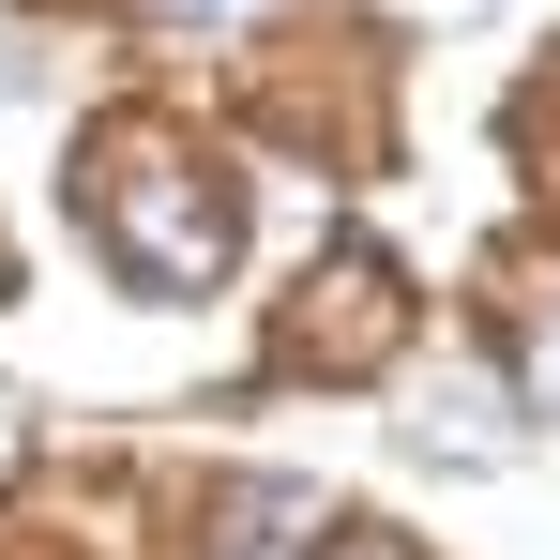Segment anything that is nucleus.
Listing matches in <instances>:
<instances>
[{"mask_svg":"<svg viewBox=\"0 0 560 560\" xmlns=\"http://www.w3.org/2000/svg\"><path fill=\"white\" fill-rule=\"evenodd\" d=\"M92 228H106V258L137 288H212L228 243H243V228H228V183L197 167L167 121H106L92 137Z\"/></svg>","mask_w":560,"mask_h":560,"instance_id":"obj_1","label":"nucleus"},{"mask_svg":"<svg viewBox=\"0 0 560 560\" xmlns=\"http://www.w3.org/2000/svg\"><path fill=\"white\" fill-rule=\"evenodd\" d=\"M378 349H394V258H364V243H349V258H334V273H303V318H288V364H378Z\"/></svg>","mask_w":560,"mask_h":560,"instance_id":"obj_2","label":"nucleus"},{"mask_svg":"<svg viewBox=\"0 0 560 560\" xmlns=\"http://www.w3.org/2000/svg\"><path fill=\"white\" fill-rule=\"evenodd\" d=\"M424 440H455V455H500V394H485V378H440V394H424Z\"/></svg>","mask_w":560,"mask_h":560,"instance_id":"obj_3","label":"nucleus"},{"mask_svg":"<svg viewBox=\"0 0 560 560\" xmlns=\"http://www.w3.org/2000/svg\"><path fill=\"white\" fill-rule=\"evenodd\" d=\"M530 409L560 424V303H546V334H530Z\"/></svg>","mask_w":560,"mask_h":560,"instance_id":"obj_4","label":"nucleus"},{"mask_svg":"<svg viewBox=\"0 0 560 560\" xmlns=\"http://www.w3.org/2000/svg\"><path fill=\"white\" fill-rule=\"evenodd\" d=\"M318 560H409V546H394V530H334Z\"/></svg>","mask_w":560,"mask_h":560,"instance_id":"obj_5","label":"nucleus"}]
</instances>
